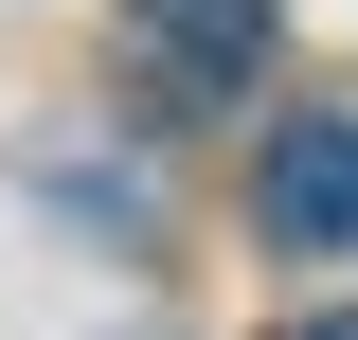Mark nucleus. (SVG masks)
<instances>
[{
    "label": "nucleus",
    "instance_id": "3",
    "mask_svg": "<svg viewBox=\"0 0 358 340\" xmlns=\"http://www.w3.org/2000/svg\"><path fill=\"white\" fill-rule=\"evenodd\" d=\"M305 340H358V304H322V323H305Z\"/></svg>",
    "mask_w": 358,
    "mask_h": 340
},
{
    "label": "nucleus",
    "instance_id": "1",
    "mask_svg": "<svg viewBox=\"0 0 358 340\" xmlns=\"http://www.w3.org/2000/svg\"><path fill=\"white\" fill-rule=\"evenodd\" d=\"M251 233H268V251H305V269L358 251V108H305V126L251 143Z\"/></svg>",
    "mask_w": 358,
    "mask_h": 340
},
{
    "label": "nucleus",
    "instance_id": "2",
    "mask_svg": "<svg viewBox=\"0 0 358 340\" xmlns=\"http://www.w3.org/2000/svg\"><path fill=\"white\" fill-rule=\"evenodd\" d=\"M268 36H287V0H143V72L162 90H251Z\"/></svg>",
    "mask_w": 358,
    "mask_h": 340
}]
</instances>
